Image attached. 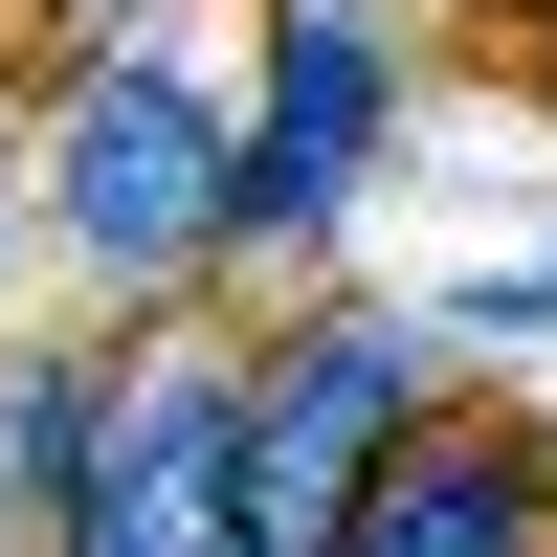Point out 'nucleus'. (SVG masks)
Returning a JSON list of instances; mask_svg holds the SVG:
<instances>
[{
	"label": "nucleus",
	"mask_w": 557,
	"mask_h": 557,
	"mask_svg": "<svg viewBox=\"0 0 557 557\" xmlns=\"http://www.w3.org/2000/svg\"><path fill=\"white\" fill-rule=\"evenodd\" d=\"M23 178H45V246H67L112 312L223 290V89L178 67V45H134V23H112V45H67V67H45Z\"/></svg>",
	"instance_id": "nucleus-1"
},
{
	"label": "nucleus",
	"mask_w": 557,
	"mask_h": 557,
	"mask_svg": "<svg viewBox=\"0 0 557 557\" xmlns=\"http://www.w3.org/2000/svg\"><path fill=\"white\" fill-rule=\"evenodd\" d=\"M380 134H401V0H268V67L223 112V268H335Z\"/></svg>",
	"instance_id": "nucleus-2"
},
{
	"label": "nucleus",
	"mask_w": 557,
	"mask_h": 557,
	"mask_svg": "<svg viewBox=\"0 0 557 557\" xmlns=\"http://www.w3.org/2000/svg\"><path fill=\"white\" fill-rule=\"evenodd\" d=\"M446 401V335L424 312H357L312 290L290 335H246V557H335V513L380 491V446Z\"/></svg>",
	"instance_id": "nucleus-3"
},
{
	"label": "nucleus",
	"mask_w": 557,
	"mask_h": 557,
	"mask_svg": "<svg viewBox=\"0 0 557 557\" xmlns=\"http://www.w3.org/2000/svg\"><path fill=\"white\" fill-rule=\"evenodd\" d=\"M45 557H246V335H134Z\"/></svg>",
	"instance_id": "nucleus-4"
},
{
	"label": "nucleus",
	"mask_w": 557,
	"mask_h": 557,
	"mask_svg": "<svg viewBox=\"0 0 557 557\" xmlns=\"http://www.w3.org/2000/svg\"><path fill=\"white\" fill-rule=\"evenodd\" d=\"M335 557H557V446L513 401H424L380 446V491L335 513Z\"/></svg>",
	"instance_id": "nucleus-5"
},
{
	"label": "nucleus",
	"mask_w": 557,
	"mask_h": 557,
	"mask_svg": "<svg viewBox=\"0 0 557 557\" xmlns=\"http://www.w3.org/2000/svg\"><path fill=\"white\" fill-rule=\"evenodd\" d=\"M89 401H112V357H23V380H0V513H67V469H89Z\"/></svg>",
	"instance_id": "nucleus-6"
},
{
	"label": "nucleus",
	"mask_w": 557,
	"mask_h": 557,
	"mask_svg": "<svg viewBox=\"0 0 557 557\" xmlns=\"http://www.w3.org/2000/svg\"><path fill=\"white\" fill-rule=\"evenodd\" d=\"M424 335H557V268H469V290H446Z\"/></svg>",
	"instance_id": "nucleus-7"
},
{
	"label": "nucleus",
	"mask_w": 557,
	"mask_h": 557,
	"mask_svg": "<svg viewBox=\"0 0 557 557\" xmlns=\"http://www.w3.org/2000/svg\"><path fill=\"white\" fill-rule=\"evenodd\" d=\"M134 0H0V45H23V67H67V45H112Z\"/></svg>",
	"instance_id": "nucleus-8"
},
{
	"label": "nucleus",
	"mask_w": 557,
	"mask_h": 557,
	"mask_svg": "<svg viewBox=\"0 0 557 557\" xmlns=\"http://www.w3.org/2000/svg\"><path fill=\"white\" fill-rule=\"evenodd\" d=\"M469 23H491V45H535V23H557V0H469Z\"/></svg>",
	"instance_id": "nucleus-9"
},
{
	"label": "nucleus",
	"mask_w": 557,
	"mask_h": 557,
	"mask_svg": "<svg viewBox=\"0 0 557 557\" xmlns=\"http://www.w3.org/2000/svg\"><path fill=\"white\" fill-rule=\"evenodd\" d=\"M535 67H557V23H535Z\"/></svg>",
	"instance_id": "nucleus-10"
}]
</instances>
